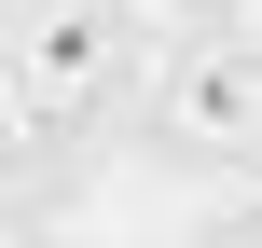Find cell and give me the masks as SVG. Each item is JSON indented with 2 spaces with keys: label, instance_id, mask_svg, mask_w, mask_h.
Here are the masks:
<instances>
[{
  "label": "cell",
  "instance_id": "4",
  "mask_svg": "<svg viewBox=\"0 0 262 248\" xmlns=\"http://www.w3.org/2000/svg\"><path fill=\"white\" fill-rule=\"evenodd\" d=\"M0 14H14V0H0Z\"/></svg>",
  "mask_w": 262,
  "mask_h": 248
},
{
  "label": "cell",
  "instance_id": "1",
  "mask_svg": "<svg viewBox=\"0 0 262 248\" xmlns=\"http://www.w3.org/2000/svg\"><path fill=\"white\" fill-rule=\"evenodd\" d=\"M124 69V0H14L0 14V97L28 124H69Z\"/></svg>",
  "mask_w": 262,
  "mask_h": 248
},
{
  "label": "cell",
  "instance_id": "3",
  "mask_svg": "<svg viewBox=\"0 0 262 248\" xmlns=\"http://www.w3.org/2000/svg\"><path fill=\"white\" fill-rule=\"evenodd\" d=\"M221 41H249V55H262V0H235V28H221Z\"/></svg>",
  "mask_w": 262,
  "mask_h": 248
},
{
  "label": "cell",
  "instance_id": "2",
  "mask_svg": "<svg viewBox=\"0 0 262 248\" xmlns=\"http://www.w3.org/2000/svg\"><path fill=\"white\" fill-rule=\"evenodd\" d=\"M152 124H166L180 152H262V55L249 41H193V55L166 69Z\"/></svg>",
  "mask_w": 262,
  "mask_h": 248
}]
</instances>
